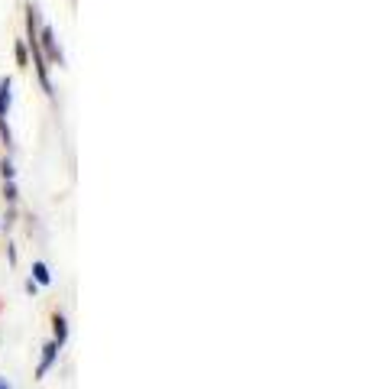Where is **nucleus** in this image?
Here are the masks:
<instances>
[{
    "label": "nucleus",
    "mask_w": 369,
    "mask_h": 389,
    "mask_svg": "<svg viewBox=\"0 0 369 389\" xmlns=\"http://www.w3.org/2000/svg\"><path fill=\"white\" fill-rule=\"evenodd\" d=\"M36 39H39V49H42V56H46V62H49V65H65V56H62V49H59V39H56V29L46 26V23H39V33H36Z\"/></svg>",
    "instance_id": "obj_1"
},
{
    "label": "nucleus",
    "mask_w": 369,
    "mask_h": 389,
    "mask_svg": "<svg viewBox=\"0 0 369 389\" xmlns=\"http://www.w3.org/2000/svg\"><path fill=\"white\" fill-rule=\"evenodd\" d=\"M59 350H62V347H59L56 340H49V344L42 347V360H39V367H36V380H42V376H46L52 367H56V360H59Z\"/></svg>",
    "instance_id": "obj_2"
},
{
    "label": "nucleus",
    "mask_w": 369,
    "mask_h": 389,
    "mask_svg": "<svg viewBox=\"0 0 369 389\" xmlns=\"http://www.w3.org/2000/svg\"><path fill=\"white\" fill-rule=\"evenodd\" d=\"M10 104H14V81H10V78H4V81H0V123H7Z\"/></svg>",
    "instance_id": "obj_3"
},
{
    "label": "nucleus",
    "mask_w": 369,
    "mask_h": 389,
    "mask_svg": "<svg viewBox=\"0 0 369 389\" xmlns=\"http://www.w3.org/2000/svg\"><path fill=\"white\" fill-rule=\"evenodd\" d=\"M52 340H56L59 347H65V340H69V321H65L62 311L52 315Z\"/></svg>",
    "instance_id": "obj_4"
},
{
    "label": "nucleus",
    "mask_w": 369,
    "mask_h": 389,
    "mask_svg": "<svg viewBox=\"0 0 369 389\" xmlns=\"http://www.w3.org/2000/svg\"><path fill=\"white\" fill-rule=\"evenodd\" d=\"M33 279H36L39 286H49V283H52V273H49V266H46L42 260L33 263Z\"/></svg>",
    "instance_id": "obj_5"
},
{
    "label": "nucleus",
    "mask_w": 369,
    "mask_h": 389,
    "mask_svg": "<svg viewBox=\"0 0 369 389\" xmlns=\"http://www.w3.org/2000/svg\"><path fill=\"white\" fill-rule=\"evenodd\" d=\"M16 198H20V188H16V178H14V182H4V201H7V205H16Z\"/></svg>",
    "instance_id": "obj_6"
},
{
    "label": "nucleus",
    "mask_w": 369,
    "mask_h": 389,
    "mask_svg": "<svg viewBox=\"0 0 369 389\" xmlns=\"http://www.w3.org/2000/svg\"><path fill=\"white\" fill-rule=\"evenodd\" d=\"M0 176H4V182H14L16 178V169H14L10 159H0Z\"/></svg>",
    "instance_id": "obj_7"
},
{
    "label": "nucleus",
    "mask_w": 369,
    "mask_h": 389,
    "mask_svg": "<svg viewBox=\"0 0 369 389\" xmlns=\"http://www.w3.org/2000/svg\"><path fill=\"white\" fill-rule=\"evenodd\" d=\"M16 65H29V52H26V43H16Z\"/></svg>",
    "instance_id": "obj_8"
},
{
    "label": "nucleus",
    "mask_w": 369,
    "mask_h": 389,
    "mask_svg": "<svg viewBox=\"0 0 369 389\" xmlns=\"http://www.w3.org/2000/svg\"><path fill=\"white\" fill-rule=\"evenodd\" d=\"M26 292H29V295H33V298H36V295H39V283H36V279H33V276H29V279H26Z\"/></svg>",
    "instance_id": "obj_9"
},
{
    "label": "nucleus",
    "mask_w": 369,
    "mask_h": 389,
    "mask_svg": "<svg viewBox=\"0 0 369 389\" xmlns=\"http://www.w3.org/2000/svg\"><path fill=\"white\" fill-rule=\"evenodd\" d=\"M0 389H10V383H7V380H0Z\"/></svg>",
    "instance_id": "obj_10"
},
{
    "label": "nucleus",
    "mask_w": 369,
    "mask_h": 389,
    "mask_svg": "<svg viewBox=\"0 0 369 389\" xmlns=\"http://www.w3.org/2000/svg\"><path fill=\"white\" fill-rule=\"evenodd\" d=\"M0 231H4V224H0Z\"/></svg>",
    "instance_id": "obj_11"
}]
</instances>
